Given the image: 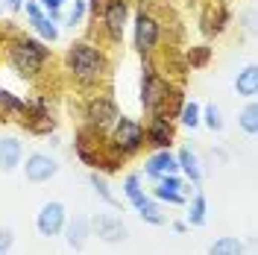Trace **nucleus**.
Wrapping results in <instances>:
<instances>
[{
    "instance_id": "f257e3e1",
    "label": "nucleus",
    "mask_w": 258,
    "mask_h": 255,
    "mask_svg": "<svg viewBox=\"0 0 258 255\" xmlns=\"http://www.w3.org/2000/svg\"><path fill=\"white\" fill-rule=\"evenodd\" d=\"M64 68L80 85H97L109 74V56L91 41H74L64 53Z\"/></svg>"
},
{
    "instance_id": "f03ea898",
    "label": "nucleus",
    "mask_w": 258,
    "mask_h": 255,
    "mask_svg": "<svg viewBox=\"0 0 258 255\" xmlns=\"http://www.w3.org/2000/svg\"><path fill=\"white\" fill-rule=\"evenodd\" d=\"M6 59L12 65V71H18V77L35 80V77L44 71V65H47V59H50V47H44L41 38H27V35H21L15 41H9Z\"/></svg>"
},
{
    "instance_id": "7ed1b4c3",
    "label": "nucleus",
    "mask_w": 258,
    "mask_h": 255,
    "mask_svg": "<svg viewBox=\"0 0 258 255\" xmlns=\"http://www.w3.org/2000/svg\"><path fill=\"white\" fill-rule=\"evenodd\" d=\"M109 132H112V135H109L106 147H112L114 153L123 156V159H126V156H135V153L144 147V126H141L138 120L126 117V114H120Z\"/></svg>"
},
{
    "instance_id": "20e7f679",
    "label": "nucleus",
    "mask_w": 258,
    "mask_h": 255,
    "mask_svg": "<svg viewBox=\"0 0 258 255\" xmlns=\"http://www.w3.org/2000/svg\"><path fill=\"white\" fill-rule=\"evenodd\" d=\"M167 97H170V85L161 77L153 65H147L144 74H141V106L150 114H164L167 106Z\"/></svg>"
},
{
    "instance_id": "39448f33",
    "label": "nucleus",
    "mask_w": 258,
    "mask_h": 255,
    "mask_svg": "<svg viewBox=\"0 0 258 255\" xmlns=\"http://www.w3.org/2000/svg\"><path fill=\"white\" fill-rule=\"evenodd\" d=\"M132 41H135V50L141 56H153L161 41V21L153 12L141 9L135 15V24H132Z\"/></svg>"
},
{
    "instance_id": "423d86ee",
    "label": "nucleus",
    "mask_w": 258,
    "mask_h": 255,
    "mask_svg": "<svg viewBox=\"0 0 258 255\" xmlns=\"http://www.w3.org/2000/svg\"><path fill=\"white\" fill-rule=\"evenodd\" d=\"M100 24H103V32L106 38L120 44L123 41V30L129 24V0H103L100 6Z\"/></svg>"
},
{
    "instance_id": "0eeeda50",
    "label": "nucleus",
    "mask_w": 258,
    "mask_h": 255,
    "mask_svg": "<svg viewBox=\"0 0 258 255\" xmlns=\"http://www.w3.org/2000/svg\"><path fill=\"white\" fill-rule=\"evenodd\" d=\"M117 117H120V109H117V103L112 97L106 94L91 97L88 106H85V120H88V129H94V132H109Z\"/></svg>"
},
{
    "instance_id": "6e6552de",
    "label": "nucleus",
    "mask_w": 258,
    "mask_h": 255,
    "mask_svg": "<svg viewBox=\"0 0 258 255\" xmlns=\"http://www.w3.org/2000/svg\"><path fill=\"white\" fill-rule=\"evenodd\" d=\"M91 235H97L103 243H123L129 238V226L114 211H97L91 217Z\"/></svg>"
},
{
    "instance_id": "1a4fd4ad",
    "label": "nucleus",
    "mask_w": 258,
    "mask_h": 255,
    "mask_svg": "<svg viewBox=\"0 0 258 255\" xmlns=\"http://www.w3.org/2000/svg\"><path fill=\"white\" fill-rule=\"evenodd\" d=\"M64 223H68V208H64V203H59V200L44 203V206L38 208V214H35V229H38L41 238H56V235H62Z\"/></svg>"
},
{
    "instance_id": "9d476101",
    "label": "nucleus",
    "mask_w": 258,
    "mask_h": 255,
    "mask_svg": "<svg viewBox=\"0 0 258 255\" xmlns=\"http://www.w3.org/2000/svg\"><path fill=\"white\" fill-rule=\"evenodd\" d=\"M153 200L167 203V206H185V203H188V182H185L179 173L161 176V179H156Z\"/></svg>"
},
{
    "instance_id": "9b49d317",
    "label": "nucleus",
    "mask_w": 258,
    "mask_h": 255,
    "mask_svg": "<svg viewBox=\"0 0 258 255\" xmlns=\"http://www.w3.org/2000/svg\"><path fill=\"white\" fill-rule=\"evenodd\" d=\"M21 164H24L27 182H32V185H44V182H50L53 176L59 173V161L53 159L50 153H30L27 161H21Z\"/></svg>"
},
{
    "instance_id": "f8f14e48",
    "label": "nucleus",
    "mask_w": 258,
    "mask_h": 255,
    "mask_svg": "<svg viewBox=\"0 0 258 255\" xmlns=\"http://www.w3.org/2000/svg\"><path fill=\"white\" fill-rule=\"evenodd\" d=\"M176 141V132L167 114H153L144 129V144L156 147V150H170V144Z\"/></svg>"
},
{
    "instance_id": "ddd939ff",
    "label": "nucleus",
    "mask_w": 258,
    "mask_h": 255,
    "mask_svg": "<svg viewBox=\"0 0 258 255\" xmlns=\"http://www.w3.org/2000/svg\"><path fill=\"white\" fill-rule=\"evenodd\" d=\"M24 9H27V18H30L32 30H35V35H38L41 41H59V27H56V21L44 15V9H41L35 0H27Z\"/></svg>"
},
{
    "instance_id": "4468645a",
    "label": "nucleus",
    "mask_w": 258,
    "mask_h": 255,
    "mask_svg": "<svg viewBox=\"0 0 258 255\" xmlns=\"http://www.w3.org/2000/svg\"><path fill=\"white\" fill-rule=\"evenodd\" d=\"M64 235V243L71 246V249H85V243L91 240V217H82V214H74L62 229Z\"/></svg>"
},
{
    "instance_id": "2eb2a0df",
    "label": "nucleus",
    "mask_w": 258,
    "mask_h": 255,
    "mask_svg": "<svg viewBox=\"0 0 258 255\" xmlns=\"http://www.w3.org/2000/svg\"><path fill=\"white\" fill-rule=\"evenodd\" d=\"M24 126L35 132V135H47L56 129V120L44 103H27V112H24Z\"/></svg>"
},
{
    "instance_id": "dca6fc26",
    "label": "nucleus",
    "mask_w": 258,
    "mask_h": 255,
    "mask_svg": "<svg viewBox=\"0 0 258 255\" xmlns=\"http://www.w3.org/2000/svg\"><path fill=\"white\" fill-rule=\"evenodd\" d=\"M170 173H179V161L170 150H156V153L144 161L147 179H161V176H170Z\"/></svg>"
},
{
    "instance_id": "f3484780",
    "label": "nucleus",
    "mask_w": 258,
    "mask_h": 255,
    "mask_svg": "<svg viewBox=\"0 0 258 255\" xmlns=\"http://www.w3.org/2000/svg\"><path fill=\"white\" fill-rule=\"evenodd\" d=\"M21 161H24V144L12 138V135H3L0 138V170H15L21 167Z\"/></svg>"
},
{
    "instance_id": "a211bd4d",
    "label": "nucleus",
    "mask_w": 258,
    "mask_h": 255,
    "mask_svg": "<svg viewBox=\"0 0 258 255\" xmlns=\"http://www.w3.org/2000/svg\"><path fill=\"white\" fill-rule=\"evenodd\" d=\"M74 150H77V159L88 167H97L100 164V156H103V147H97V141H88V129H82L74 141Z\"/></svg>"
},
{
    "instance_id": "6ab92c4d",
    "label": "nucleus",
    "mask_w": 258,
    "mask_h": 255,
    "mask_svg": "<svg viewBox=\"0 0 258 255\" xmlns=\"http://www.w3.org/2000/svg\"><path fill=\"white\" fill-rule=\"evenodd\" d=\"M176 161H179V170L185 173V179L191 185H200L203 182V164H200V159H197V153H194L191 147H182L176 153Z\"/></svg>"
},
{
    "instance_id": "aec40b11",
    "label": "nucleus",
    "mask_w": 258,
    "mask_h": 255,
    "mask_svg": "<svg viewBox=\"0 0 258 255\" xmlns=\"http://www.w3.org/2000/svg\"><path fill=\"white\" fill-rule=\"evenodd\" d=\"M235 91H238V97L255 100V94H258V68L255 65H246V68L238 71V77H235Z\"/></svg>"
},
{
    "instance_id": "412c9836",
    "label": "nucleus",
    "mask_w": 258,
    "mask_h": 255,
    "mask_svg": "<svg viewBox=\"0 0 258 255\" xmlns=\"http://www.w3.org/2000/svg\"><path fill=\"white\" fill-rule=\"evenodd\" d=\"M135 211H138V217H141L144 223H150V226H164L167 223V217H164V211H161L159 200H153V197H147V194L135 203Z\"/></svg>"
},
{
    "instance_id": "4be33fe9",
    "label": "nucleus",
    "mask_w": 258,
    "mask_h": 255,
    "mask_svg": "<svg viewBox=\"0 0 258 255\" xmlns=\"http://www.w3.org/2000/svg\"><path fill=\"white\" fill-rule=\"evenodd\" d=\"M185 206H188V220L185 223L194 226V229H203L206 220H209V200H206V194L197 191L191 197V203H185Z\"/></svg>"
},
{
    "instance_id": "5701e85b",
    "label": "nucleus",
    "mask_w": 258,
    "mask_h": 255,
    "mask_svg": "<svg viewBox=\"0 0 258 255\" xmlns=\"http://www.w3.org/2000/svg\"><path fill=\"white\" fill-rule=\"evenodd\" d=\"M209 255H246V243L235 235H223V238L211 240Z\"/></svg>"
},
{
    "instance_id": "b1692460",
    "label": "nucleus",
    "mask_w": 258,
    "mask_h": 255,
    "mask_svg": "<svg viewBox=\"0 0 258 255\" xmlns=\"http://www.w3.org/2000/svg\"><path fill=\"white\" fill-rule=\"evenodd\" d=\"M200 123H206L211 132H223L226 120H223V112H220V106H217V103H209L206 109H200Z\"/></svg>"
},
{
    "instance_id": "393cba45",
    "label": "nucleus",
    "mask_w": 258,
    "mask_h": 255,
    "mask_svg": "<svg viewBox=\"0 0 258 255\" xmlns=\"http://www.w3.org/2000/svg\"><path fill=\"white\" fill-rule=\"evenodd\" d=\"M238 123H241V129L246 132V135H255L258 132V106H255V100H249V103L243 106V112L238 114Z\"/></svg>"
},
{
    "instance_id": "a878e982",
    "label": "nucleus",
    "mask_w": 258,
    "mask_h": 255,
    "mask_svg": "<svg viewBox=\"0 0 258 255\" xmlns=\"http://www.w3.org/2000/svg\"><path fill=\"white\" fill-rule=\"evenodd\" d=\"M179 120H182V126H188V129L200 126V103L185 100V103H182V109H179Z\"/></svg>"
},
{
    "instance_id": "bb28decb",
    "label": "nucleus",
    "mask_w": 258,
    "mask_h": 255,
    "mask_svg": "<svg viewBox=\"0 0 258 255\" xmlns=\"http://www.w3.org/2000/svg\"><path fill=\"white\" fill-rule=\"evenodd\" d=\"M88 182H91L94 194L103 200V203H106V206H117V200H114V194H112V188H109V182H106L100 173H91V176H88Z\"/></svg>"
},
{
    "instance_id": "cd10ccee",
    "label": "nucleus",
    "mask_w": 258,
    "mask_h": 255,
    "mask_svg": "<svg viewBox=\"0 0 258 255\" xmlns=\"http://www.w3.org/2000/svg\"><path fill=\"white\" fill-rule=\"evenodd\" d=\"M0 112L24 114V112H27V103H24L21 97H15L12 91H3V88H0Z\"/></svg>"
},
{
    "instance_id": "c85d7f7f",
    "label": "nucleus",
    "mask_w": 258,
    "mask_h": 255,
    "mask_svg": "<svg viewBox=\"0 0 258 255\" xmlns=\"http://www.w3.org/2000/svg\"><path fill=\"white\" fill-rule=\"evenodd\" d=\"M123 194H126V200L135 206L141 197H144V188H141V176L138 173H129L126 182H123Z\"/></svg>"
},
{
    "instance_id": "c756f323",
    "label": "nucleus",
    "mask_w": 258,
    "mask_h": 255,
    "mask_svg": "<svg viewBox=\"0 0 258 255\" xmlns=\"http://www.w3.org/2000/svg\"><path fill=\"white\" fill-rule=\"evenodd\" d=\"M211 59V47L209 44H197V47L188 50V62H191V68H206Z\"/></svg>"
},
{
    "instance_id": "7c9ffc66",
    "label": "nucleus",
    "mask_w": 258,
    "mask_h": 255,
    "mask_svg": "<svg viewBox=\"0 0 258 255\" xmlns=\"http://www.w3.org/2000/svg\"><path fill=\"white\" fill-rule=\"evenodd\" d=\"M88 15V3L85 0H74V6H71V12H68V27L74 30V27H80L82 21Z\"/></svg>"
},
{
    "instance_id": "2f4dec72",
    "label": "nucleus",
    "mask_w": 258,
    "mask_h": 255,
    "mask_svg": "<svg viewBox=\"0 0 258 255\" xmlns=\"http://www.w3.org/2000/svg\"><path fill=\"white\" fill-rule=\"evenodd\" d=\"M41 9H44V15L53 18V21H59V12H62V6L68 3V0H35Z\"/></svg>"
},
{
    "instance_id": "473e14b6",
    "label": "nucleus",
    "mask_w": 258,
    "mask_h": 255,
    "mask_svg": "<svg viewBox=\"0 0 258 255\" xmlns=\"http://www.w3.org/2000/svg\"><path fill=\"white\" fill-rule=\"evenodd\" d=\"M12 243H15V235H12V229H0V255H9Z\"/></svg>"
},
{
    "instance_id": "72a5a7b5",
    "label": "nucleus",
    "mask_w": 258,
    "mask_h": 255,
    "mask_svg": "<svg viewBox=\"0 0 258 255\" xmlns=\"http://www.w3.org/2000/svg\"><path fill=\"white\" fill-rule=\"evenodd\" d=\"M243 30H246V32L255 30V12H252V9H246V12H243Z\"/></svg>"
},
{
    "instance_id": "f704fd0d",
    "label": "nucleus",
    "mask_w": 258,
    "mask_h": 255,
    "mask_svg": "<svg viewBox=\"0 0 258 255\" xmlns=\"http://www.w3.org/2000/svg\"><path fill=\"white\" fill-rule=\"evenodd\" d=\"M6 9H12V12L24 9V0H6Z\"/></svg>"
},
{
    "instance_id": "c9c22d12",
    "label": "nucleus",
    "mask_w": 258,
    "mask_h": 255,
    "mask_svg": "<svg viewBox=\"0 0 258 255\" xmlns=\"http://www.w3.org/2000/svg\"><path fill=\"white\" fill-rule=\"evenodd\" d=\"M173 232H176V235L188 232V223H185V220H176V223H173Z\"/></svg>"
},
{
    "instance_id": "e433bc0d",
    "label": "nucleus",
    "mask_w": 258,
    "mask_h": 255,
    "mask_svg": "<svg viewBox=\"0 0 258 255\" xmlns=\"http://www.w3.org/2000/svg\"><path fill=\"white\" fill-rule=\"evenodd\" d=\"M217 3H229V0H217Z\"/></svg>"
}]
</instances>
